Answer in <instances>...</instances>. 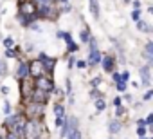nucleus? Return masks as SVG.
<instances>
[{"label":"nucleus","mask_w":153,"mask_h":139,"mask_svg":"<svg viewBox=\"0 0 153 139\" xmlns=\"http://www.w3.org/2000/svg\"><path fill=\"white\" fill-rule=\"evenodd\" d=\"M36 13H38V7H36L33 2H29V0H25V2H20V16H22L24 20L31 22V20L36 16ZM27 22H25V24H27Z\"/></svg>","instance_id":"1"},{"label":"nucleus","mask_w":153,"mask_h":139,"mask_svg":"<svg viewBox=\"0 0 153 139\" xmlns=\"http://www.w3.org/2000/svg\"><path fill=\"white\" fill-rule=\"evenodd\" d=\"M40 132H42V126H40V123H38L36 119L27 121L25 126H24V135H25V139H38V137H40Z\"/></svg>","instance_id":"2"},{"label":"nucleus","mask_w":153,"mask_h":139,"mask_svg":"<svg viewBox=\"0 0 153 139\" xmlns=\"http://www.w3.org/2000/svg\"><path fill=\"white\" fill-rule=\"evenodd\" d=\"M6 126L11 130V134H22L24 132V126H25V123H24V119H22V116H13V117H9L7 121H6Z\"/></svg>","instance_id":"3"},{"label":"nucleus","mask_w":153,"mask_h":139,"mask_svg":"<svg viewBox=\"0 0 153 139\" xmlns=\"http://www.w3.org/2000/svg\"><path fill=\"white\" fill-rule=\"evenodd\" d=\"M36 89L42 90V92H51L52 90V81L49 78H45V76H40L36 80Z\"/></svg>","instance_id":"4"},{"label":"nucleus","mask_w":153,"mask_h":139,"mask_svg":"<svg viewBox=\"0 0 153 139\" xmlns=\"http://www.w3.org/2000/svg\"><path fill=\"white\" fill-rule=\"evenodd\" d=\"M90 60H88V63L90 65H94V63H97L101 58H99V51H97V47H96V42H90Z\"/></svg>","instance_id":"5"},{"label":"nucleus","mask_w":153,"mask_h":139,"mask_svg":"<svg viewBox=\"0 0 153 139\" xmlns=\"http://www.w3.org/2000/svg\"><path fill=\"white\" fill-rule=\"evenodd\" d=\"M42 72H43V63H42V61H33V63H31V74H33L34 78H36V76L40 78Z\"/></svg>","instance_id":"6"},{"label":"nucleus","mask_w":153,"mask_h":139,"mask_svg":"<svg viewBox=\"0 0 153 139\" xmlns=\"http://www.w3.org/2000/svg\"><path fill=\"white\" fill-rule=\"evenodd\" d=\"M40 61H43V63H45L43 67L47 69V71H52V67H54V60H49L45 54H42V56H40Z\"/></svg>","instance_id":"7"},{"label":"nucleus","mask_w":153,"mask_h":139,"mask_svg":"<svg viewBox=\"0 0 153 139\" xmlns=\"http://www.w3.org/2000/svg\"><path fill=\"white\" fill-rule=\"evenodd\" d=\"M140 78H142V83H144V85L149 83V69H148V67H142V69H140Z\"/></svg>","instance_id":"8"},{"label":"nucleus","mask_w":153,"mask_h":139,"mask_svg":"<svg viewBox=\"0 0 153 139\" xmlns=\"http://www.w3.org/2000/svg\"><path fill=\"white\" fill-rule=\"evenodd\" d=\"M27 74H29V67L25 63H20V67H18V78H25Z\"/></svg>","instance_id":"9"},{"label":"nucleus","mask_w":153,"mask_h":139,"mask_svg":"<svg viewBox=\"0 0 153 139\" xmlns=\"http://www.w3.org/2000/svg\"><path fill=\"white\" fill-rule=\"evenodd\" d=\"M103 67H105V71H112V69H114V60L110 56H106L103 60Z\"/></svg>","instance_id":"10"},{"label":"nucleus","mask_w":153,"mask_h":139,"mask_svg":"<svg viewBox=\"0 0 153 139\" xmlns=\"http://www.w3.org/2000/svg\"><path fill=\"white\" fill-rule=\"evenodd\" d=\"M34 99H38L40 103L47 101V92H42V90H38V89H36V92H34Z\"/></svg>","instance_id":"11"},{"label":"nucleus","mask_w":153,"mask_h":139,"mask_svg":"<svg viewBox=\"0 0 153 139\" xmlns=\"http://www.w3.org/2000/svg\"><path fill=\"white\" fill-rule=\"evenodd\" d=\"M119 128H121V125L117 123V121H112L110 123V132L114 134V132H119Z\"/></svg>","instance_id":"12"},{"label":"nucleus","mask_w":153,"mask_h":139,"mask_svg":"<svg viewBox=\"0 0 153 139\" xmlns=\"http://www.w3.org/2000/svg\"><path fill=\"white\" fill-rule=\"evenodd\" d=\"M90 9H92L94 16H97V15H99V13H97V2H96V0H90Z\"/></svg>","instance_id":"13"},{"label":"nucleus","mask_w":153,"mask_h":139,"mask_svg":"<svg viewBox=\"0 0 153 139\" xmlns=\"http://www.w3.org/2000/svg\"><path fill=\"white\" fill-rule=\"evenodd\" d=\"M54 112H56V117H63V107L61 105H56L54 107Z\"/></svg>","instance_id":"14"},{"label":"nucleus","mask_w":153,"mask_h":139,"mask_svg":"<svg viewBox=\"0 0 153 139\" xmlns=\"http://www.w3.org/2000/svg\"><path fill=\"white\" fill-rule=\"evenodd\" d=\"M146 52H148L149 56H153V42H148V43H146Z\"/></svg>","instance_id":"15"},{"label":"nucleus","mask_w":153,"mask_h":139,"mask_svg":"<svg viewBox=\"0 0 153 139\" xmlns=\"http://www.w3.org/2000/svg\"><path fill=\"white\" fill-rule=\"evenodd\" d=\"M96 107H97V110H99V112H101V110H105V101H103V99H97V101H96Z\"/></svg>","instance_id":"16"},{"label":"nucleus","mask_w":153,"mask_h":139,"mask_svg":"<svg viewBox=\"0 0 153 139\" xmlns=\"http://www.w3.org/2000/svg\"><path fill=\"white\" fill-rule=\"evenodd\" d=\"M70 139H81V134H79L78 130H72V132H70Z\"/></svg>","instance_id":"17"},{"label":"nucleus","mask_w":153,"mask_h":139,"mask_svg":"<svg viewBox=\"0 0 153 139\" xmlns=\"http://www.w3.org/2000/svg\"><path fill=\"white\" fill-rule=\"evenodd\" d=\"M139 29H140V31H148L149 27H148V25H146L144 22H139Z\"/></svg>","instance_id":"18"},{"label":"nucleus","mask_w":153,"mask_h":139,"mask_svg":"<svg viewBox=\"0 0 153 139\" xmlns=\"http://www.w3.org/2000/svg\"><path fill=\"white\" fill-rule=\"evenodd\" d=\"M81 40H83V42H88V31H83V33H81Z\"/></svg>","instance_id":"19"},{"label":"nucleus","mask_w":153,"mask_h":139,"mask_svg":"<svg viewBox=\"0 0 153 139\" xmlns=\"http://www.w3.org/2000/svg\"><path fill=\"white\" fill-rule=\"evenodd\" d=\"M9 112H11V105L6 101V105H4V114H9Z\"/></svg>","instance_id":"20"},{"label":"nucleus","mask_w":153,"mask_h":139,"mask_svg":"<svg viewBox=\"0 0 153 139\" xmlns=\"http://www.w3.org/2000/svg\"><path fill=\"white\" fill-rule=\"evenodd\" d=\"M4 45H6V47H11V45H13V40H11V38H6V40H4Z\"/></svg>","instance_id":"21"},{"label":"nucleus","mask_w":153,"mask_h":139,"mask_svg":"<svg viewBox=\"0 0 153 139\" xmlns=\"http://www.w3.org/2000/svg\"><path fill=\"white\" fill-rule=\"evenodd\" d=\"M137 134H139V135L142 137V135L146 134V128H144V126H139V130H137Z\"/></svg>","instance_id":"22"},{"label":"nucleus","mask_w":153,"mask_h":139,"mask_svg":"<svg viewBox=\"0 0 153 139\" xmlns=\"http://www.w3.org/2000/svg\"><path fill=\"white\" fill-rule=\"evenodd\" d=\"M128 76H130L128 72H123V74H121V81H126V80H128Z\"/></svg>","instance_id":"23"},{"label":"nucleus","mask_w":153,"mask_h":139,"mask_svg":"<svg viewBox=\"0 0 153 139\" xmlns=\"http://www.w3.org/2000/svg\"><path fill=\"white\" fill-rule=\"evenodd\" d=\"M149 98H153V90H149V92L144 94V99H149Z\"/></svg>","instance_id":"24"},{"label":"nucleus","mask_w":153,"mask_h":139,"mask_svg":"<svg viewBox=\"0 0 153 139\" xmlns=\"http://www.w3.org/2000/svg\"><path fill=\"white\" fill-rule=\"evenodd\" d=\"M38 2H40L42 6H49V4H51V0H38Z\"/></svg>","instance_id":"25"},{"label":"nucleus","mask_w":153,"mask_h":139,"mask_svg":"<svg viewBox=\"0 0 153 139\" xmlns=\"http://www.w3.org/2000/svg\"><path fill=\"white\" fill-rule=\"evenodd\" d=\"M6 56H9V58H13V56H15V52H13L11 49H7V51H6Z\"/></svg>","instance_id":"26"},{"label":"nucleus","mask_w":153,"mask_h":139,"mask_svg":"<svg viewBox=\"0 0 153 139\" xmlns=\"http://www.w3.org/2000/svg\"><path fill=\"white\" fill-rule=\"evenodd\" d=\"M117 89H119V90H124V83H123V81H119V83H117Z\"/></svg>","instance_id":"27"},{"label":"nucleus","mask_w":153,"mask_h":139,"mask_svg":"<svg viewBox=\"0 0 153 139\" xmlns=\"http://www.w3.org/2000/svg\"><path fill=\"white\" fill-rule=\"evenodd\" d=\"M114 105H115V107H119V105H121V99H119V98H115V99H114Z\"/></svg>","instance_id":"28"},{"label":"nucleus","mask_w":153,"mask_h":139,"mask_svg":"<svg viewBox=\"0 0 153 139\" xmlns=\"http://www.w3.org/2000/svg\"><path fill=\"white\" fill-rule=\"evenodd\" d=\"M7 139H20V137L16 134H11V135H7Z\"/></svg>","instance_id":"29"},{"label":"nucleus","mask_w":153,"mask_h":139,"mask_svg":"<svg viewBox=\"0 0 153 139\" xmlns=\"http://www.w3.org/2000/svg\"><path fill=\"white\" fill-rule=\"evenodd\" d=\"M78 67H81V69H83V67H87V63H85V61H78Z\"/></svg>","instance_id":"30"},{"label":"nucleus","mask_w":153,"mask_h":139,"mask_svg":"<svg viewBox=\"0 0 153 139\" xmlns=\"http://www.w3.org/2000/svg\"><path fill=\"white\" fill-rule=\"evenodd\" d=\"M0 72H2V61H0Z\"/></svg>","instance_id":"31"},{"label":"nucleus","mask_w":153,"mask_h":139,"mask_svg":"<svg viewBox=\"0 0 153 139\" xmlns=\"http://www.w3.org/2000/svg\"><path fill=\"white\" fill-rule=\"evenodd\" d=\"M63 2H67V0H63Z\"/></svg>","instance_id":"32"},{"label":"nucleus","mask_w":153,"mask_h":139,"mask_svg":"<svg viewBox=\"0 0 153 139\" xmlns=\"http://www.w3.org/2000/svg\"><path fill=\"white\" fill-rule=\"evenodd\" d=\"M140 139H144V137H140Z\"/></svg>","instance_id":"33"},{"label":"nucleus","mask_w":153,"mask_h":139,"mask_svg":"<svg viewBox=\"0 0 153 139\" xmlns=\"http://www.w3.org/2000/svg\"><path fill=\"white\" fill-rule=\"evenodd\" d=\"M0 139H2V137H0Z\"/></svg>","instance_id":"34"}]
</instances>
